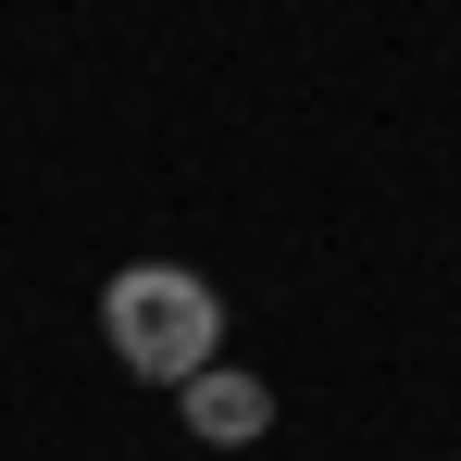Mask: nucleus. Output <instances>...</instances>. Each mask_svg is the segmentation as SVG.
<instances>
[{"instance_id": "nucleus-1", "label": "nucleus", "mask_w": 461, "mask_h": 461, "mask_svg": "<svg viewBox=\"0 0 461 461\" xmlns=\"http://www.w3.org/2000/svg\"><path fill=\"white\" fill-rule=\"evenodd\" d=\"M100 337H113V362L138 386L175 399L200 362H225V300H212L200 262H125V275L100 287Z\"/></svg>"}, {"instance_id": "nucleus-2", "label": "nucleus", "mask_w": 461, "mask_h": 461, "mask_svg": "<svg viewBox=\"0 0 461 461\" xmlns=\"http://www.w3.org/2000/svg\"><path fill=\"white\" fill-rule=\"evenodd\" d=\"M175 424H187L200 449H262V437H275V386L249 375V362H200V375L175 386Z\"/></svg>"}, {"instance_id": "nucleus-3", "label": "nucleus", "mask_w": 461, "mask_h": 461, "mask_svg": "<svg viewBox=\"0 0 461 461\" xmlns=\"http://www.w3.org/2000/svg\"><path fill=\"white\" fill-rule=\"evenodd\" d=\"M449 461H461V449H449Z\"/></svg>"}]
</instances>
